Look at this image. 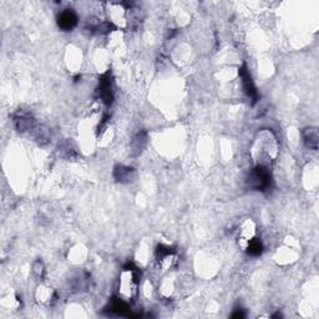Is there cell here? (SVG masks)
<instances>
[{
  "instance_id": "obj_13",
  "label": "cell",
  "mask_w": 319,
  "mask_h": 319,
  "mask_svg": "<svg viewBox=\"0 0 319 319\" xmlns=\"http://www.w3.org/2000/svg\"><path fill=\"white\" fill-rule=\"evenodd\" d=\"M33 268H34V273L37 276V277L41 278L42 276H44V272H45L44 271V264H42L41 261H37L36 263L34 264V267H33Z\"/></svg>"
},
{
  "instance_id": "obj_2",
  "label": "cell",
  "mask_w": 319,
  "mask_h": 319,
  "mask_svg": "<svg viewBox=\"0 0 319 319\" xmlns=\"http://www.w3.org/2000/svg\"><path fill=\"white\" fill-rule=\"evenodd\" d=\"M139 288V273L135 268L127 267L121 272L119 283L120 298L124 301H131L138 294Z\"/></svg>"
},
{
  "instance_id": "obj_1",
  "label": "cell",
  "mask_w": 319,
  "mask_h": 319,
  "mask_svg": "<svg viewBox=\"0 0 319 319\" xmlns=\"http://www.w3.org/2000/svg\"><path fill=\"white\" fill-rule=\"evenodd\" d=\"M278 143L273 132L269 130H262L254 139L252 146V158L256 166H268L277 158Z\"/></svg>"
},
{
  "instance_id": "obj_6",
  "label": "cell",
  "mask_w": 319,
  "mask_h": 319,
  "mask_svg": "<svg viewBox=\"0 0 319 319\" xmlns=\"http://www.w3.org/2000/svg\"><path fill=\"white\" fill-rule=\"evenodd\" d=\"M59 27L61 28L63 30L68 32V30H71L75 25L77 24V16L74 11L69 10V9H66L65 11L60 14L58 20Z\"/></svg>"
},
{
  "instance_id": "obj_12",
  "label": "cell",
  "mask_w": 319,
  "mask_h": 319,
  "mask_svg": "<svg viewBox=\"0 0 319 319\" xmlns=\"http://www.w3.org/2000/svg\"><path fill=\"white\" fill-rule=\"evenodd\" d=\"M246 250L248 252V254L250 256H259L262 253V250H263V246H262V242L256 238L252 242L248 243V246L246 247Z\"/></svg>"
},
{
  "instance_id": "obj_8",
  "label": "cell",
  "mask_w": 319,
  "mask_h": 319,
  "mask_svg": "<svg viewBox=\"0 0 319 319\" xmlns=\"http://www.w3.org/2000/svg\"><path fill=\"white\" fill-rule=\"evenodd\" d=\"M113 176L119 182H131L135 179V176H136V172H135L134 169L126 166H120L115 167V171H113Z\"/></svg>"
},
{
  "instance_id": "obj_4",
  "label": "cell",
  "mask_w": 319,
  "mask_h": 319,
  "mask_svg": "<svg viewBox=\"0 0 319 319\" xmlns=\"http://www.w3.org/2000/svg\"><path fill=\"white\" fill-rule=\"evenodd\" d=\"M256 226L250 219H248L247 222L243 223L242 228H241L240 236H238V243H240V246L243 249H246L248 243L256 240Z\"/></svg>"
},
{
  "instance_id": "obj_9",
  "label": "cell",
  "mask_w": 319,
  "mask_h": 319,
  "mask_svg": "<svg viewBox=\"0 0 319 319\" xmlns=\"http://www.w3.org/2000/svg\"><path fill=\"white\" fill-rule=\"evenodd\" d=\"M303 138L304 142L309 148L317 150V146H318V130H317V127L306 129V131L303 132Z\"/></svg>"
},
{
  "instance_id": "obj_3",
  "label": "cell",
  "mask_w": 319,
  "mask_h": 319,
  "mask_svg": "<svg viewBox=\"0 0 319 319\" xmlns=\"http://www.w3.org/2000/svg\"><path fill=\"white\" fill-rule=\"evenodd\" d=\"M271 172L267 166H258L257 165L248 177V185L249 187L257 191H264L271 186Z\"/></svg>"
},
{
  "instance_id": "obj_5",
  "label": "cell",
  "mask_w": 319,
  "mask_h": 319,
  "mask_svg": "<svg viewBox=\"0 0 319 319\" xmlns=\"http://www.w3.org/2000/svg\"><path fill=\"white\" fill-rule=\"evenodd\" d=\"M176 258V254L172 252L170 247H165V246H158L157 247V261L165 271L174 266Z\"/></svg>"
},
{
  "instance_id": "obj_7",
  "label": "cell",
  "mask_w": 319,
  "mask_h": 319,
  "mask_svg": "<svg viewBox=\"0 0 319 319\" xmlns=\"http://www.w3.org/2000/svg\"><path fill=\"white\" fill-rule=\"evenodd\" d=\"M240 75H241V77H242L243 87H245L246 93L248 94V96H249L252 100H253V103H256L257 99H258V94H257L256 87H254L253 81H252V79H250L249 72L247 71L246 66H243V69L240 71Z\"/></svg>"
},
{
  "instance_id": "obj_11",
  "label": "cell",
  "mask_w": 319,
  "mask_h": 319,
  "mask_svg": "<svg viewBox=\"0 0 319 319\" xmlns=\"http://www.w3.org/2000/svg\"><path fill=\"white\" fill-rule=\"evenodd\" d=\"M146 143H147V135H146V132H140L132 140V151L138 155L145 148Z\"/></svg>"
},
{
  "instance_id": "obj_10",
  "label": "cell",
  "mask_w": 319,
  "mask_h": 319,
  "mask_svg": "<svg viewBox=\"0 0 319 319\" xmlns=\"http://www.w3.org/2000/svg\"><path fill=\"white\" fill-rule=\"evenodd\" d=\"M100 96L106 104H110L112 101V90H111V84L108 79L101 80L100 82Z\"/></svg>"
},
{
  "instance_id": "obj_14",
  "label": "cell",
  "mask_w": 319,
  "mask_h": 319,
  "mask_svg": "<svg viewBox=\"0 0 319 319\" xmlns=\"http://www.w3.org/2000/svg\"><path fill=\"white\" fill-rule=\"evenodd\" d=\"M245 316L246 314L242 313V311H237L236 313L232 314V318H243Z\"/></svg>"
}]
</instances>
